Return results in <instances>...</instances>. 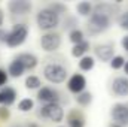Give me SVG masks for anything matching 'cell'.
I'll list each match as a JSON object with an SVG mask.
<instances>
[{
	"instance_id": "cell-1",
	"label": "cell",
	"mask_w": 128,
	"mask_h": 127,
	"mask_svg": "<svg viewBox=\"0 0 128 127\" xmlns=\"http://www.w3.org/2000/svg\"><path fill=\"white\" fill-rule=\"evenodd\" d=\"M36 24H37V27L40 30H43L45 33L54 32L61 24V17L46 6V8L40 9L36 14Z\"/></svg>"
},
{
	"instance_id": "cell-2",
	"label": "cell",
	"mask_w": 128,
	"mask_h": 127,
	"mask_svg": "<svg viewBox=\"0 0 128 127\" xmlns=\"http://www.w3.org/2000/svg\"><path fill=\"white\" fill-rule=\"evenodd\" d=\"M112 21H113V18L106 15V14L92 12V15L88 18V21L85 24V29L90 36H96V34L107 32L112 26Z\"/></svg>"
},
{
	"instance_id": "cell-3",
	"label": "cell",
	"mask_w": 128,
	"mask_h": 127,
	"mask_svg": "<svg viewBox=\"0 0 128 127\" xmlns=\"http://www.w3.org/2000/svg\"><path fill=\"white\" fill-rule=\"evenodd\" d=\"M42 72H43V78L48 82H52V84H61L68 76L67 67L63 66L61 63H58V61H49V63H46L43 66Z\"/></svg>"
},
{
	"instance_id": "cell-4",
	"label": "cell",
	"mask_w": 128,
	"mask_h": 127,
	"mask_svg": "<svg viewBox=\"0 0 128 127\" xmlns=\"http://www.w3.org/2000/svg\"><path fill=\"white\" fill-rule=\"evenodd\" d=\"M27 36H28V27H27L24 23L14 24V26H12V29L8 32V36H6V42H4V45H6V46H9V48L21 46V45L27 40Z\"/></svg>"
},
{
	"instance_id": "cell-5",
	"label": "cell",
	"mask_w": 128,
	"mask_h": 127,
	"mask_svg": "<svg viewBox=\"0 0 128 127\" xmlns=\"http://www.w3.org/2000/svg\"><path fill=\"white\" fill-rule=\"evenodd\" d=\"M39 115L52 123H61L64 118V109L61 103H46V105H42Z\"/></svg>"
},
{
	"instance_id": "cell-6",
	"label": "cell",
	"mask_w": 128,
	"mask_h": 127,
	"mask_svg": "<svg viewBox=\"0 0 128 127\" xmlns=\"http://www.w3.org/2000/svg\"><path fill=\"white\" fill-rule=\"evenodd\" d=\"M61 46V36L57 32H48L40 36V48L45 52H55Z\"/></svg>"
},
{
	"instance_id": "cell-7",
	"label": "cell",
	"mask_w": 128,
	"mask_h": 127,
	"mask_svg": "<svg viewBox=\"0 0 128 127\" xmlns=\"http://www.w3.org/2000/svg\"><path fill=\"white\" fill-rule=\"evenodd\" d=\"M110 117L115 124L122 127L128 126V105L125 103H115L110 109Z\"/></svg>"
},
{
	"instance_id": "cell-8",
	"label": "cell",
	"mask_w": 128,
	"mask_h": 127,
	"mask_svg": "<svg viewBox=\"0 0 128 127\" xmlns=\"http://www.w3.org/2000/svg\"><path fill=\"white\" fill-rule=\"evenodd\" d=\"M86 88V78L82 73H73L68 79H67V90L70 93H73L74 96L80 94Z\"/></svg>"
},
{
	"instance_id": "cell-9",
	"label": "cell",
	"mask_w": 128,
	"mask_h": 127,
	"mask_svg": "<svg viewBox=\"0 0 128 127\" xmlns=\"http://www.w3.org/2000/svg\"><path fill=\"white\" fill-rule=\"evenodd\" d=\"M37 100L42 102L43 105H46V103H60L61 96H60L58 90H55L49 85H45L37 91Z\"/></svg>"
},
{
	"instance_id": "cell-10",
	"label": "cell",
	"mask_w": 128,
	"mask_h": 127,
	"mask_svg": "<svg viewBox=\"0 0 128 127\" xmlns=\"http://www.w3.org/2000/svg\"><path fill=\"white\" fill-rule=\"evenodd\" d=\"M94 54H96V58H98L103 63H110L112 58L116 55L113 43H98L94 48Z\"/></svg>"
},
{
	"instance_id": "cell-11",
	"label": "cell",
	"mask_w": 128,
	"mask_h": 127,
	"mask_svg": "<svg viewBox=\"0 0 128 127\" xmlns=\"http://www.w3.org/2000/svg\"><path fill=\"white\" fill-rule=\"evenodd\" d=\"M6 8L12 15H27L32 11L33 5L32 2H27V0H10L8 2Z\"/></svg>"
},
{
	"instance_id": "cell-12",
	"label": "cell",
	"mask_w": 128,
	"mask_h": 127,
	"mask_svg": "<svg viewBox=\"0 0 128 127\" xmlns=\"http://www.w3.org/2000/svg\"><path fill=\"white\" fill-rule=\"evenodd\" d=\"M112 91L116 97H128V78L116 76L112 81Z\"/></svg>"
},
{
	"instance_id": "cell-13",
	"label": "cell",
	"mask_w": 128,
	"mask_h": 127,
	"mask_svg": "<svg viewBox=\"0 0 128 127\" xmlns=\"http://www.w3.org/2000/svg\"><path fill=\"white\" fill-rule=\"evenodd\" d=\"M16 90L6 85L0 90V106H10L16 100Z\"/></svg>"
},
{
	"instance_id": "cell-14",
	"label": "cell",
	"mask_w": 128,
	"mask_h": 127,
	"mask_svg": "<svg viewBox=\"0 0 128 127\" xmlns=\"http://www.w3.org/2000/svg\"><path fill=\"white\" fill-rule=\"evenodd\" d=\"M15 60H18L20 63L26 67V70H33L37 64H39V60L37 57L32 54V52H20L15 55Z\"/></svg>"
},
{
	"instance_id": "cell-15",
	"label": "cell",
	"mask_w": 128,
	"mask_h": 127,
	"mask_svg": "<svg viewBox=\"0 0 128 127\" xmlns=\"http://www.w3.org/2000/svg\"><path fill=\"white\" fill-rule=\"evenodd\" d=\"M67 127H85V117L80 111L72 109L67 115Z\"/></svg>"
},
{
	"instance_id": "cell-16",
	"label": "cell",
	"mask_w": 128,
	"mask_h": 127,
	"mask_svg": "<svg viewBox=\"0 0 128 127\" xmlns=\"http://www.w3.org/2000/svg\"><path fill=\"white\" fill-rule=\"evenodd\" d=\"M91 49V43H90V40H84V42H80V43H78V45H73L72 46V57H74V58H82V57H85L86 55V52Z\"/></svg>"
},
{
	"instance_id": "cell-17",
	"label": "cell",
	"mask_w": 128,
	"mask_h": 127,
	"mask_svg": "<svg viewBox=\"0 0 128 127\" xmlns=\"http://www.w3.org/2000/svg\"><path fill=\"white\" fill-rule=\"evenodd\" d=\"M24 72H26V67L20 63L18 60H15V58H14V60L9 63V66H8V73H9V76H12V78H20V76L24 75Z\"/></svg>"
},
{
	"instance_id": "cell-18",
	"label": "cell",
	"mask_w": 128,
	"mask_h": 127,
	"mask_svg": "<svg viewBox=\"0 0 128 127\" xmlns=\"http://www.w3.org/2000/svg\"><path fill=\"white\" fill-rule=\"evenodd\" d=\"M76 12L80 17H88L90 18L94 12V5L91 2H79L76 5Z\"/></svg>"
},
{
	"instance_id": "cell-19",
	"label": "cell",
	"mask_w": 128,
	"mask_h": 127,
	"mask_svg": "<svg viewBox=\"0 0 128 127\" xmlns=\"http://www.w3.org/2000/svg\"><path fill=\"white\" fill-rule=\"evenodd\" d=\"M78 66H79L80 70L90 72V70H92L94 66H96V57H92V55H85V57H82V58L79 60Z\"/></svg>"
},
{
	"instance_id": "cell-20",
	"label": "cell",
	"mask_w": 128,
	"mask_h": 127,
	"mask_svg": "<svg viewBox=\"0 0 128 127\" xmlns=\"http://www.w3.org/2000/svg\"><path fill=\"white\" fill-rule=\"evenodd\" d=\"M24 85L27 90H40L42 88V81L36 75H28L24 81Z\"/></svg>"
},
{
	"instance_id": "cell-21",
	"label": "cell",
	"mask_w": 128,
	"mask_h": 127,
	"mask_svg": "<svg viewBox=\"0 0 128 127\" xmlns=\"http://www.w3.org/2000/svg\"><path fill=\"white\" fill-rule=\"evenodd\" d=\"M33 108H34V100L30 99V97L21 99L18 102V105H16V109L20 112H30V111H33Z\"/></svg>"
},
{
	"instance_id": "cell-22",
	"label": "cell",
	"mask_w": 128,
	"mask_h": 127,
	"mask_svg": "<svg viewBox=\"0 0 128 127\" xmlns=\"http://www.w3.org/2000/svg\"><path fill=\"white\" fill-rule=\"evenodd\" d=\"M74 97H76V103L79 106H88L92 102V93L91 91H84V93L74 96Z\"/></svg>"
},
{
	"instance_id": "cell-23",
	"label": "cell",
	"mask_w": 128,
	"mask_h": 127,
	"mask_svg": "<svg viewBox=\"0 0 128 127\" xmlns=\"http://www.w3.org/2000/svg\"><path fill=\"white\" fill-rule=\"evenodd\" d=\"M68 40H70L73 45H78V43L86 40V39H85V33L82 32L80 29H76V30H73V32L68 33Z\"/></svg>"
},
{
	"instance_id": "cell-24",
	"label": "cell",
	"mask_w": 128,
	"mask_h": 127,
	"mask_svg": "<svg viewBox=\"0 0 128 127\" xmlns=\"http://www.w3.org/2000/svg\"><path fill=\"white\" fill-rule=\"evenodd\" d=\"M63 29L64 30H68V33L76 30L78 29V18L76 17H72V15L66 17L63 20Z\"/></svg>"
},
{
	"instance_id": "cell-25",
	"label": "cell",
	"mask_w": 128,
	"mask_h": 127,
	"mask_svg": "<svg viewBox=\"0 0 128 127\" xmlns=\"http://www.w3.org/2000/svg\"><path fill=\"white\" fill-rule=\"evenodd\" d=\"M127 63V58L124 57V55H115L113 58H112V61H110V67L112 69H115V70H119V69H124V66Z\"/></svg>"
},
{
	"instance_id": "cell-26",
	"label": "cell",
	"mask_w": 128,
	"mask_h": 127,
	"mask_svg": "<svg viewBox=\"0 0 128 127\" xmlns=\"http://www.w3.org/2000/svg\"><path fill=\"white\" fill-rule=\"evenodd\" d=\"M48 8L49 9H52L55 14H58L60 17L63 15V14H66L67 12V6L64 5V3H58V2H54V3H49L48 5Z\"/></svg>"
},
{
	"instance_id": "cell-27",
	"label": "cell",
	"mask_w": 128,
	"mask_h": 127,
	"mask_svg": "<svg viewBox=\"0 0 128 127\" xmlns=\"http://www.w3.org/2000/svg\"><path fill=\"white\" fill-rule=\"evenodd\" d=\"M116 21H118V26H119L122 30H127L128 32V11L119 14V17H118Z\"/></svg>"
},
{
	"instance_id": "cell-28",
	"label": "cell",
	"mask_w": 128,
	"mask_h": 127,
	"mask_svg": "<svg viewBox=\"0 0 128 127\" xmlns=\"http://www.w3.org/2000/svg\"><path fill=\"white\" fill-rule=\"evenodd\" d=\"M8 79H9L8 69H3V67H0V88L6 87V84H8Z\"/></svg>"
},
{
	"instance_id": "cell-29",
	"label": "cell",
	"mask_w": 128,
	"mask_h": 127,
	"mask_svg": "<svg viewBox=\"0 0 128 127\" xmlns=\"http://www.w3.org/2000/svg\"><path fill=\"white\" fill-rule=\"evenodd\" d=\"M10 118V111L8 106H0V120L2 121H8Z\"/></svg>"
},
{
	"instance_id": "cell-30",
	"label": "cell",
	"mask_w": 128,
	"mask_h": 127,
	"mask_svg": "<svg viewBox=\"0 0 128 127\" xmlns=\"http://www.w3.org/2000/svg\"><path fill=\"white\" fill-rule=\"evenodd\" d=\"M121 45H122V48H124V51L128 54V34L127 36H124L122 39H121Z\"/></svg>"
},
{
	"instance_id": "cell-31",
	"label": "cell",
	"mask_w": 128,
	"mask_h": 127,
	"mask_svg": "<svg viewBox=\"0 0 128 127\" xmlns=\"http://www.w3.org/2000/svg\"><path fill=\"white\" fill-rule=\"evenodd\" d=\"M6 36H8V30L0 29V43H4L6 42Z\"/></svg>"
},
{
	"instance_id": "cell-32",
	"label": "cell",
	"mask_w": 128,
	"mask_h": 127,
	"mask_svg": "<svg viewBox=\"0 0 128 127\" xmlns=\"http://www.w3.org/2000/svg\"><path fill=\"white\" fill-rule=\"evenodd\" d=\"M3 20H4V15H3V11L0 9V29H2V26H3Z\"/></svg>"
},
{
	"instance_id": "cell-33",
	"label": "cell",
	"mask_w": 128,
	"mask_h": 127,
	"mask_svg": "<svg viewBox=\"0 0 128 127\" xmlns=\"http://www.w3.org/2000/svg\"><path fill=\"white\" fill-rule=\"evenodd\" d=\"M24 127H39V124H37V123H33V121H32V123H27Z\"/></svg>"
},
{
	"instance_id": "cell-34",
	"label": "cell",
	"mask_w": 128,
	"mask_h": 127,
	"mask_svg": "<svg viewBox=\"0 0 128 127\" xmlns=\"http://www.w3.org/2000/svg\"><path fill=\"white\" fill-rule=\"evenodd\" d=\"M124 73H125V76L128 78V60H127V63H125V66H124Z\"/></svg>"
},
{
	"instance_id": "cell-35",
	"label": "cell",
	"mask_w": 128,
	"mask_h": 127,
	"mask_svg": "<svg viewBox=\"0 0 128 127\" xmlns=\"http://www.w3.org/2000/svg\"><path fill=\"white\" fill-rule=\"evenodd\" d=\"M110 127H122V126H118V124H113V126H110Z\"/></svg>"
},
{
	"instance_id": "cell-36",
	"label": "cell",
	"mask_w": 128,
	"mask_h": 127,
	"mask_svg": "<svg viewBox=\"0 0 128 127\" xmlns=\"http://www.w3.org/2000/svg\"><path fill=\"white\" fill-rule=\"evenodd\" d=\"M12 127H22V126H20V124H15V126H12Z\"/></svg>"
},
{
	"instance_id": "cell-37",
	"label": "cell",
	"mask_w": 128,
	"mask_h": 127,
	"mask_svg": "<svg viewBox=\"0 0 128 127\" xmlns=\"http://www.w3.org/2000/svg\"><path fill=\"white\" fill-rule=\"evenodd\" d=\"M58 127H64V126H58Z\"/></svg>"
}]
</instances>
